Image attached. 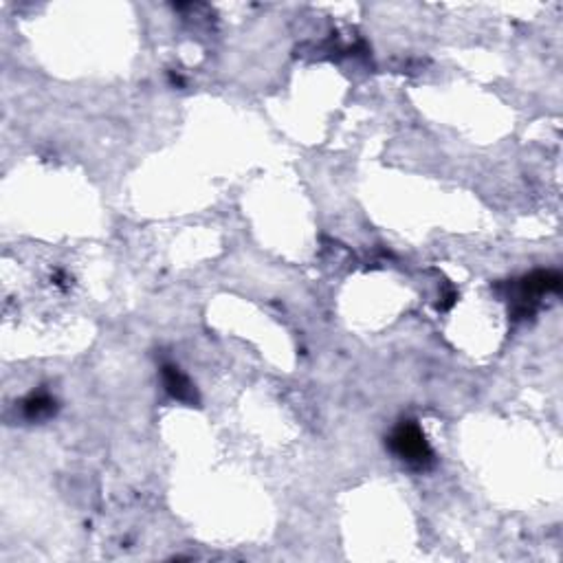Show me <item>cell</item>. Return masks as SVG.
I'll list each match as a JSON object with an SVG mask.
<instances>
[{
  "mask_svg": "<svg viewBox=\"0 0 563 563\" xmlns=\"http://www.w3.org/2000/svg\"><path fill=\"white\" fill-rule=\"evenodd\" d=\"M22 409L29 420H42L56 412V400L48 394H44V391H38V394H31L24 400Z\"/></svg>",
  "mask_w": 563,
  "mask_h": 563,
  "instance_id": "obj_4",
  "label": "cell"
},
{
  "mask_svg": "<svg viewBox=\"0 0 563 563\" xmlns=\"http://www.w3.org/2000/svg\"><path fill=\"white\" fill-rule=\"evenodd\" d=\"M561 286V276L555 271H535L528 277H523L520 282V291H517V297H520V303H517V315L526 317L532 312V303L537 302V297L548 295V293H557Z\"/></svg>",
  "mask_w": 563,
  "mask_h": 563,
  "instance_id": "obj_2",
  "label": "cell"
},
{
  "mask_svg": "<svg viewBox=\"0 0 563 563\" xmlns=\"http://www.w3.org/2000/svg\"><path fill=\"white\" fill-rule=\"evenodd\" d=\"M388 444L396 458L403 460L408 467L416 469V471H425V469L432 467L435 460L432 447H429L427 438H425L423 429L418 427L416 420H403L391 432Z\"/></svg>",
  "mask_w": 563,
  "mask_h": 563,
  "instance_id": "obj_1",
  "label": "cell"
},
{
  "mask_svg": "<svg viewBox=\"0 0 563 563\" xmlns=\"http://www.w3.org/2000/svg\"><path fill=\"white\" fill-rule=\"evenodd\" d=\"M163 383L165 390H168L176 400H183V403H194L196 400L194 385L189 383L188 376L176 368V365H163Z\"/></svg>",
  "mask_w": 563,
  "mask_h": 563,
  "instance_id": "obj_3",
  "label": "cell"
}]
</instances>
